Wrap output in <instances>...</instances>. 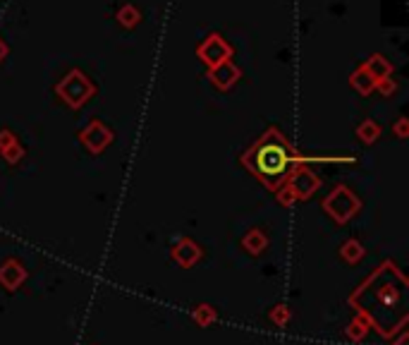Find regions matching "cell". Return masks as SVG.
Returning <instances> with one entry per match:
<instances>
[{"label":"cell","mask_w":409,"mask_h":345,"mask_svg":"<svg viewBox=\"0 0 409 345\" xmlns=\"http://www.w3.org/2000/svg\"><path fill=\"white\" fill-rule=\"evenodd\" d=\"M361 67L366 70L368 77H371L373 82H381V79L392 77V63L388 58H383L381 53H373V56H368L366 63H364Z\"/></svg>","instance_id":"8fae6325"},{"label":"cell","mask_w":409,"mask_h":345,"mask_svg":"<svg viewBox=\"0 0 409 345\" xmlns=\"http://www.w3.org/2000/svg\"><path fill=\"white\" fill-rule=\"evenodd\" d=\"M170 257H173L175 264H180L182 269H191L194 264H199V259L204 257V249L189 238H182L173 244L170 249Z\"/></svg>","instance_id":"ba28073f"},{"label":"cell","mask_w":409,"mask_h":345,"mask_svg":"<svg viewBox=\"0 0 409 345\" xmlns=\"http://www.w3.org/2000/svg\"><path fill=\"white\" fill-rule=\"evenodd\" d=\"M340 254H342V259H345L347 264H359L364 259V254H366V249H364V244L359 242V240L350 238V240H345V242H342Z\"/></svg>","instance_id":"5bb4252c"},{"label":"cell","mask_w":409,"mask_h":345,"mask_svg":"<svg viewBox=\"0 0 409 345\" xmlns=\"http://www.w3.org/2000/svg\"><path fill=\"white\" fill-rule=\"evenodd\" d=\"M275 199H277V204H280V207H285V209H290V207H295V204H297L295 192H292L287 182H282L280 187L275 189Z\"/></svg>","instance_id":"ffe728a7"},{"label":"cell","mask_w":409,"mask_h":345,"mask_svg":"<svg viewBox=\"0 0 409 345\" xmlns=\"http://www.w3.org/2000/svg\"><path fill=\"white\" fill-rule=\"evenodd\" d=\"M12 144H17V134L10 132V129H0V151L10 149Z\"/></svg>","instance_id":"603a6c76"},{"label":"cell","mask_w":409,"mask_h":345,"mask_svg":"<svg viewBox=\"0 0 409 345\" xmlns=\"http://www.w3.org/2000/svg\"><path fill=\"white\" fill-rule=\"evenodd\" d=\"M285 182L290 185V189L295 192L297 202L311 199L318 192V187H321V178H318L309 166H295L292 168V173L287 175Z\"/></svg>","instance_id":"52a82bcc"},{"label":"cell","mask_w":409,"mask_h":345,"mask_svg":"<svg viewBox=\"0 0 409 345\" xmlns=\"http://www.w3.org/2000/svg\"><path fill=\"white\" fill-rule=\"evenodd\" d=\"M409 283L395 262L386 259L355 293L350 295V307L357 309L383 338H392L405 331Z\"/></svg>","instance_id":"6da1fadb"},{"label":"cell","mask_w":409,"mask_h":345,"mask_svg":"<svg viewBox=\"0 0 409 345\" xmlns=\"http://www.w3.org/2000/svg\"><path fill=\"white\" fill-rule=\"evenodd\" d=\"M392 132H395L400 139H407L409 137V120L407 118H400L395 125H392Z\"/></svg>","instance_id":"cb8c5ba5"},{"label":"cell","mask_w":409,"mask_h":345,"mask_svg":"<svg viewBox=\"0 0 409 345\" xmlns=\"http://www.w3.org/2000/svg\"><path fill=\"white\" fill-rule=\"evenodd\" d=\"M115 19H118L120 27L134 29L136 24L141 22V12H139V8H134V5H123V8L118 10V14H115Z\"/></svg>","instance_id":"2e32d148"},{"label":"cell","mask_w":409,"mask_h":345,"mask_svg":"<svg viewBox=\"0 0 409 345\" xmlns=\"http://www.w3.org/2000/svg\"><path fill=\"white\" fill-rule=\"evenodd\" d=\"M196 56H199L201 63L211 70V67H218V65L227 63V60L232 58V46L220 34H209V36L199 43V48H196Z\"/></svg>","instance_id":"5b68a950"},{"label":"cell","mask_w":409,"mask_h":345,"mask_svg":"<svg viewBox=\"0 0 409 345\" xmlns=\"http://www.w3.org/2000/svg\"><path fill=\"white\" fill-rule=\"evenodd\" d=\"M350 87L355 89L359 96H371V94L376 92V82L368 77V72L361 67V65L350 74Z\"/></svg>","instance_id":"4fadbf2b"},{"label":"cell","mask_w":409,"mask_h":345,"mask_svg":"<svg viewBox=\"0 0 409 345\" xmlns=\"http://www.w3.org/2000/svg\"><path fill=\"white\" fill-rule=\"evenodd\" d=\"M113 129L108 127V125H103L101 120H91L87 127L79 132V142H82V147L87 149L89 154H94V156H98V154H103L105 149L113 144Z\"/></svg>","instance_id":"8992f818"},{"label":"cell","mask_w":409,"mask_h":345,"mask_svg":"<svg viewBox=\"0 0 409 345\" xmlns=\"http://www.w3.org/2000/svg\"><path fill=\"white\" fill-rule=\"evenodd\" d=\"M368 322L366 319L361 317V314H357L355 319H352L350 322V326H347V338H350V341H355V343H359V341H364V338H366V333H368Z\"/></svg>","instance_id":"ac0fdd59"},{"label":"cell","mask_w":409,"mask_h":345,"mask_svg":"<svg viewBox=\"0 0 409 345\" xmlns=\"http://www.w3.org/2000/svg\"><path fill=\"white\" fill-rule=\"evenodd\" d=\"M27 269L19 259H8V262L0 266V286H3L8 293H14L24 281H27Z\"/></svg>","instance_id":"30bf717a"},{"label":"cell","mask_w":409,"mask_h":345,"mask_svg":"<svg viewBox=\"0 0 409 345\" xmlns=\"http://www.w3.org/2000/svg\"><path fill=\"white\" fill-rule=\"evenodd\" d=\"M306 163H355L352 156H316V154H302L285 139V134L277 127H269L244 154L242 166L254 175L264 187L275 192L295 166Z\"/></svg>","instance_id":"7a4b0ae2"},{"label":"cell","mask_w":409,"mask_h":345,"mask_svg":"<svg viewBox=\"0 0 409 345\" xmlns=\"http://www.w3.org/2000/svg\"><path fill=\"white\" fill-rule=\"evenodd\" d=\"M55 94L60 96V101L67 103L72 111L82 108L84 103H89L96 94V84L89 79V74H84L82 70H70L58 84H55Z\"/></svg>","instance_id":"3957f363"},{"label":"cell","mask_w":409,"mask_h":345,"mask_svg":"<svg viewBox=\"0 0 409 345\" xmlns=\"http://www.w3.org/2000/svg\"><path fill=\"white\" fill-rule=\"evenodd\" d=\"M8 53H10V48H8V43L0 39V63H3L5 58H8Z\"/></svg>","instance_id":"d4e9b609"},{"label":"cell","mask_w":409,"mask_h":345,"mask_svg":"<svg viewBox=\"0 0 409 345\" xmlns=\"http://www.w3.org/2000/svg\"><path fill=\"white\" fill-rule=\"evenodd\" d=\"M376 92L381 94V96H386V98H390L392 94L397 92V82L392 77H388V79H381V82H376Z\"/></svg>","instance_id":"7402d4cb"},{"label":"cell","mask_w":409,"mask_h":345,"mask_svg":"<svg viewBox=\"0 0 409 345\" xmlns=\"http://www.w3.org/2000/svg\"><path fill=\"white\" fill-rule=\"evenodd\" d=\"M290 317H292V312H290V307H287V304H275V307L269 312V319L275 324L277 328H285L287 322H290Z\"/></svg>","instance_id":"d6986e66"},{"label":"cell","mask_w":409,"mask_h":345,"mask_svg":"<svg viewBox=\"0 0 409 345\" xmlns=\"http://www.w3.org/2000/svg\"><path fill=\"white\" fill-rule=\"evenodd\" d=\"M191 319H194V322L199 324L201 328H209L211 324L218 319V312H216V309L211 307L209 302H201V304H196V307L191 309Z\"/></svg>","instance_id":"9a60e30c"},{"label":"cell","mask_w":409,"mask_h":345,"mask_svg":"<svg viewBox=\"0 0 409 345\" xmlns=\"http://www.w3.org/2000/svg\"><path fill=\"white\" fill-rule=\"evenodd\" d=\"M240 77H242V70L237 67L232 60H227V63L218 65V67H211L209 70L211 84H213L216 89H220V92H227V89H232L237 82H240Z\"/></svg>","instance_id":"9c48e42d"},{"label":"cell","mask_w":409,"mask_h":345,"mask_svg":"<svg viewBox=\"0 0 409 345\" xmlns=\"http://www.w3.org/2000/svg\"><path fill=\"white\" fill-rule=\"evenodd\" d=\"M266 247H269V235H266L261 228L247 230L244 238H242V249H244L247 254H251V257H259V254H264Z\"/></svg>","instance_id":"7c38bea8"},{"label":"cell","mask_w":409,"mask_h":345,"mask_svg":"<svg viewBox=\"0 0 409 345\" xmlns=\"http://www.w3.org/2000/svg\"><path fill=\"white\" fill-rule=\"evenodd\" d=\"M357 137L361 139L364 144H376L378 137H381V125L376 123V120H364V123L357 127Z\"/></svg>","instance_id":"e0dca14e"},{"label":"cell","mask_w":409,"mask_h":345,"mask_svg":"<svg viewBox=\"0 0 409 345\" xmlns=\"http://www.w3.org/2000/svg\"><path fill=\"white\" fill-rule=\"evenodd\" d=\"M407 343H409V336H407L405 331H400V336H397V341L392 343V345H407Z\"/></svg>","instance_id":"484cf974"},{"label":"cell","mask_w":409,"mask_h":345,"mask_svg":"<svg viewBox=\"0 0 409 345\" xmlns=\"http://www.w3.org/2000/svg\"><path fill=\"white\" fill-rule=\"evenodd\" d=\"M323 211L337 223V226H345L347 221L357 216L361 211V199L352 192L347 185H335L331 194H326V199L321 202Z\"/></svg>","instance_id":"277c9868"},{"label":"cell","mask_w":409,"mask_h":345,"mask_svg":"<svg viewBox=\"0 0 409 345\" xmlns=\"http://www.w3.org/2000/svg\"><path fill=\"white\" fill-rule=\"evenodd\" d=\"M0 154H3V158L10 163V166H14V163H19V161H22V156H24V149H22V144L17 142V144H12V147H10V149H5V151H0Z\"/></svg>","instance_id":"44dd1931"}]
</instances>
